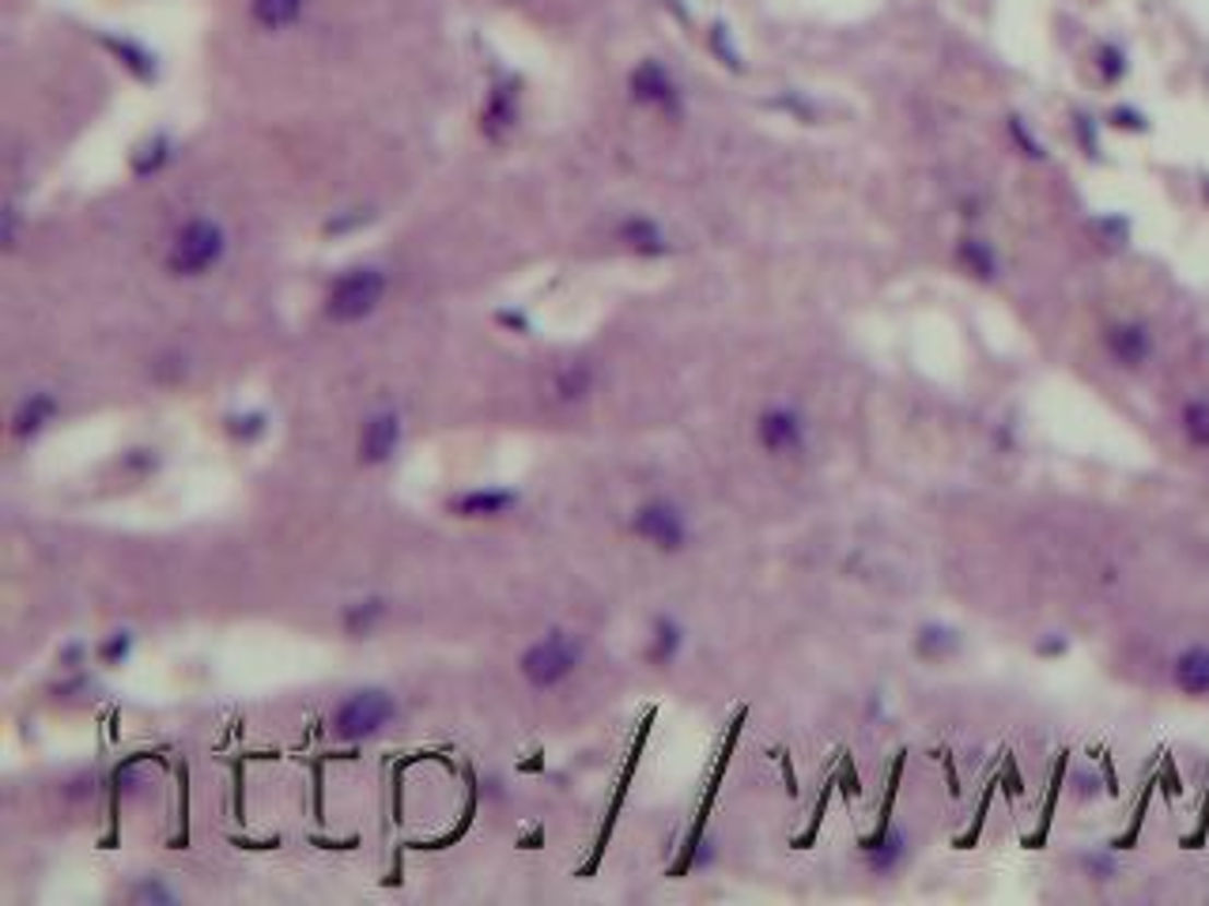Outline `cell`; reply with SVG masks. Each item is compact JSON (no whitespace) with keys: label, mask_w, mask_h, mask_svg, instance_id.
I'll return each instance as SVG.
<instances>
[{"label":"cell","mask_w":1209,"mask_h":906,"mask_svg":"<svg viewBox=\"0 0 1209 906\" xmlns=\"http://www.w3.org/2000/svg\"><path fill=\"white\" fill-rule=\"evenodd\" d=\"M393 714H398V703L390 699V691H352L333 711V737L344 740V744H359V740L382 732Z\"/></svg>","instance_id":"3957f363"},{"label":"cell","mask_w":1209,"mask_h":906,"mask_svg":"<svg viewBox=\"0 0 1209 906\" xmlns=\"http://www.w3.org/2000/svg\"><path fill=\"white\" fill-rule=\"evenodd\" d=\"M915 649L918 657H926V661H941V657L957 654L960 649V631L945 628V623H926L923 631H918L915 639Z\"/></svg>","instance_id":"9a60e30c"},{"label":"cell","mask_w":1209,"mask_h":906,"mask_svg":"<svg viewBox=\"0 0 1209 906\" xmlns=\"http://www.w3.org/2000/svg\"><path fill=\"white\" fill-rule=\"evenodd\" d=\"M986 809H991V789H986V797H983V804H979V815H975V823H972V827H968V835H964V838H957V843H952V846H960V850H972V846H975V838H979V831H983Z\"/></svg>","instance_id":"cb8c5ba5"},{"label":"cell","mask_w":1209,"mask_h":906,"mask_svg":"<svg viewBox=\"0 0 1209 906\" xmlns=\"http://www.w3.org/2000/svg\"><path fill=\"white\" fill-rule=\"evenodd\" d=\"M1104 344L1112 351V359L1126 370L1146 367L1149 356H1153V336H1149L1146 325H1134V321H1118L1104 333Z\"/></svg>","instance_id":"ba28073f"},{"label":"cell","mask_w":1209,"mask_h":906,"mask_svg":"<svg viewBox=\"0 0 1209 906\" xmlns=\"http://www.w3.org/2000/svg\"><path fill=\"white\" fill-rule=\"evenodd\" d=\"M631 95L647 106H657V110H677V87H673L669 72L657 69V64H643L631 76Z\"/></svg>","instance_id":"8fae6325"},{"label":"cell","mask_w":1209,"mask_h":906,"mask_svg":"<svg viewBox=\"0 0 1209 906\" xmlns=\"http://www.w3.org/2000/svg\"><path fill=\"white\" fill-rule=\"evenodd\" d=\"M582 665V642L574 639L571 631H548L545 639H537L530 649L522 654L518 669L530 688L537 691H553L564 680H571Z\"/></svg>","instance_id":"6da1fadb"},{"label":"cell","mask_w":1209,"mask_h":906,"mask_svg":"<svg viewBox=\"0 0 1209 906\" xmlns=\"http://www.w3.org/2000/svg\"><path fill=\"white\" fill-rule=\"evenodd\" d=\"M964 261L979 272V276H994V258H991V250H986L983 242H968L964 246Z\"/></svg>","instance_id":"603a6c76"},{"label":"cell","mask_w":1209,"mask_h":906,"mask_svg":"<svg viewBox=\"0 0 1209 906\" xmlns=\"http://www.w3.org/2000/svg\"><path fill=\"white\" fill-rule=\"evenodd\" d=\"M590 385H594V374H590L586 362H574V367H567L564 374L556 378V393H559V401H579V397H586Z\"/></svg>","instance_id":"d6986e66"},{"label":"cell","mask_w":1209,"mask_h":906,"mask_svg":"<svg viewBox=\"0 0 1209 906\" xmlns=\"http://www.w3.org/2000/svg\"><path fill=\"white\" fill-rule=\"evenodd\" d=\"M631 533L657 551H685L692 540L688 514L669 499H651L631 514Z\"/></svg>","instance_id":"5b68a950"},{"label":"cell","mask_w":1209,"mask_h":906,"mask_svg":"<svg viewBox=\"0 0 1209 906\" xmlns=\"http://www.w3.org/2000/svg\"><path fill=\"white\" fill-rule=\"evenodd\" d=\"M167 155H170L167 140H152V144H144V147H140V155H137V163H133L137 175H147V170H159L163 163H167Z\"/></svg>","instance_id":"44dd1931"},{"label":"cell","mask_w":1209,"mask_h":906,"mask_svg":"<svg viewBox=\"0 0 1209 906\" xmlns=\"http://www.w3.org/2000/svg\"><path fill=\"white\" fill-rule=\"evenodd\" d=\"M1180 427H1183V434H1187L1190 446L1209 450V401L1190 397L1187 405L1180 408Z\"/></svg>","instance_id":"2e32d148"},{"label":"cell","mask_w":1209,"mask_h":906,"mask_svg":"<svg viewBox=\"0 0 1209 906\" xmlns=\"http://www.w3.org/2000/svg\"><path fill=\"white\" fill-rule=\"evenodd\" d=\"M54 416H57V401L49 397V393H35V397H27L20 408H15V416H12V434H15V439H20V442L35 439V434L43 431V427H46Z\"/></svg>","instance_id":"4fadbf2b"},{"label":"cell","mask_w":1209,"mask_h":906,"mask_svg":"<svg viewBox=\"0 0 1209 906\" xmlns=\"http://www.w3.org/2000/svg\"><path fill=\"white\" fill-rule=\"evenodd\" d=\"M137 899H170V892H163V887L144 884V887H140V892H137Z\"/></svg>","instance_id":"d4e9b609"},{"label":"cell","mask_w":1209,"mask_h":906,"mask_svg":"<svg viewBox=\"0 0 1209 906\" xmlns=\"http://www.w3.org/2000/svg\"><path fill=\"white\" fill-rule=\"evenodd\" d=\"M382 291H386V276L378 269H352L344 272L341 279H336L333 287H329L325 295V314L333 321H341V325H348V321H359L367 318L371 310L382 302Z\"/></svg>","instance_id":"277c9868"},{"label":"cell","mask_w":1209,"mask_h":906,"mask_svg":"<svg viewBox=\"0 0 1209 906\" xmlns=\"http://www.w3.org/2000/svg\"><path fill=\"white\" fill-rule=\"evenodd\" d=\"M224 250H227L224 227L212 224V219H193V224H186L175 235V242H170L167 269L175 272V276H201V272L220 265Z\"/></svg>","instance_id":"7a4b0ae2"},{"label":"cell","mask_w":1209,"mask_h":906,"mask_svg":"<svg viewBox=\"0 0 1209 906\" xmlns=\"http://www.w3.org/2000/svg\"><path fill=\"white\" fill-rule=\"evenodd\" d=\"M756 439L768 453L783 457V453H797L805 446V419L794 408H768L756 424Z\"/></svg>","instance_id":"8992f818"},{"label":"cell","mask_w":1209,"mask_h":906,"mask_svg":"<svg viewBox=\"0 0 1209 906\" xmlns=\"http://www.w3.org/2000/svg\"><path fill=\"white\" fill-rule=\"evenodd\" d=\"M129 646H133V639L126 631H118L98 646V657H103V665H121L129 657Z\"/></svg>","instance_id":"7402d4cb"},{"label":"cell","mask_w":1209,"mask_h":906,"mask_svg":"<svg viewBox=\"0 0 1209 906\" xmlns=\"http://www.w3.org/2000/svg\"><path fill=\"white\" fill-rule=\"evenodd\" d=\"M401 446V419L398 412H375L359 434V461L364 465H386Z\"/></svg>","instance_id":"52a82bcc"},{"label":"cell","mask_w":1209,"mask_h":906,"mask_svg":"<svg viewBox=\"0 0 1209 906\" xmlns=\"http://www.w3.org/2000/svg\"><path fill=\"white\" fill-rule=\"evenodd\" d=\"M862 854H866V865L869 872H877V877H888V872H896L903 861H908V835H903L900 827H888L881 838H874V843H862Z\"/></svg>","instance_id":"7c38bea8"},{"label":"cell","mask_w":1209,"mask_h":906,"mask_svg":"<svg viewBox=\"0 0 1209 906\" xmlns=\"http://www.w3.org/2000/svg\"><path fill=\"white\" fill-rule=\"evenodd\" d=\"M514 506H518V496L507 488H476V491H465V496L450 499V514H458V517H499Z\"/></svg>","instance_id":"30bf717a"},{"label":"cell","mask_w":1209,"mask_h":906,"mask_svg":"<svg viewBox=\"0 0 1209 906\" xmlns=\"http://www.w3.org/2000/svg\"><path fill=\"white\" fill-rule=\"evenodd\" d=\"M1172 683L1175 691H1183L1190 699L1209 695V646L1198 642V646L1180 649L1172 661Z\"/></svg>","instance_id":"9c48e42d"},{"label":"cell","mask_w":1209,"mask_h":906,"mask_svg":"<svg viewBox=\"0 0 1209 906\" xmlns=\"http://www.w3.org/2000/svg\"><path fill=\"white\" fill-rule=\"evenodd\" d=\"M382 612H386V605L378 597L356 600V605H348V612H344V628H348L352 634H367L378 620H382Z\"/></svg>","instance_id":"ffe728a7"},{"label":"cell","mask_w":1209,"mask_h":906,"mask_svg":"<svg viewBox=\"0 0 1209 906\" xmlns=\"http://www.w3.org/2000/svg\"><path fill=\"white\" fill-rule=\"evenodd\" d=\"M303 12V0H253V20L265 31H280L295 23Z\"/></svg>","instance_id":"e0dca14e"},{"label":"cell","mask_w":1209,"mask_h":906,"mask_svg":"<svg viewBox=\"0 0 1209 906\" xmlns=\"http://www.w3.org/2000/svg\"><path fill=\"white\" fill-rule=\"evenodd\" d=\"M620 238L631 246V250H639V253H662L665 250V242H662V235H657V227L647 224V219H628V224L620 227Z\"/></svg>","instance_id":"ac0fdd59"},{"label":"cell","mask_w":1209,"mask_h":906,"mask_svg":"<svg viewBox=\"0 0 1209 906\" xmlns=\"http://www.w3.org/2000/svg\"><path fill=\"white\" fill-rule=\"evenodd\" d=\"M680 649H685V628H680L673 616H662V620H654L651 646H647V657H651V665L665 669V665L677 661Z\"/></svg>","instance_id":"5bb4252c"}]
</instances>
